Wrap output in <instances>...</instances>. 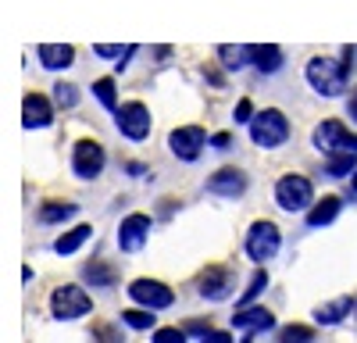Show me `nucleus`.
Listing matches in <instances>:
<instances>
[{"label":"nucleus","mask_w":357,"mask_h":343,"mask_svg":"<svg viewBox=\"0 0 357 343\" xmlns=\"http://www.w3.org/2000/svg\"><path fill=\"white\" fill-rule=\"evenodd\" d=\"M218 61L225 72H243L250 65V47H240V43H222L218 47Z\"/></svg>","instance_id":"obj_21"},{"label":"nucleus","mask_w":357,"mask_h":343,"mask_svg":"<svg viewBox=\"0 0 357 343\" xmlns=\"http://www.w3.org/2000/svg\"><path fill=\"white\" fill-rule=\"evenodd\" d=\"M354 168H357V151H340V154H329V161H325V172L333 179L354 176Z\"/></svg>","instance_id":"obj_25"},{"label":"nucleus","mask_w":357,"mask_h":343,"mask_svg":"<svg viewBox=\"0 0 357 343\" xmlns=\"http://www.w3.org/2000/svg\"><path fill=\"white\" fill-rule=\"evenodd\" d=\"M93 97H97V104H100V107L118 111V86H114V79H111V75L93 82Z\"/></svg>","instance_id":"obj_26"},{"label":"nucleus","mask_w":357,"mask_h":343,"mask_svg":"<svg viewBox=\"0 0 357 343\" xmlns=\"http://www.w3.org/2000/svg\"><path fill=\"white\" fill-rule=\"evenodd\" d=\"M89 236H93V225H75V229H68L65 236L54 240V250H57V254H75Z\"/></svg>","instance_id":"obj_23"},{"label":"nucleus","mask_w":357,"mask_h":343,"mask_svg":"<svg viewBox=\"0 0 357 343\" xmlns=\"http://www.w3.org/2000/svg\"><path fill=\"white\" fill-rule=\"evenodd\" d=\"M186 333H197V336H207V333H211V322H204V319H193V322H186Z\"/></svg>","instance_id":"obj_35"},{"label":"nucleus","mask_w":357,"mask_h":343,"mask_svg":"<svg viewBox=\"0 0 357 343\" xmlns=\"http://www.w3.org/2000/svg\"><path fill=\"white\" fill-rule=\"evenodd\" d=\"M93 336H97L100 343H126V336H122V329H118V326H97Z\"/></svg>","instance_id":"obj_33"},{"label":"nucleus","mask_w":357,"mask_h":343,"mask_svg":"<svg viewBox=\"0 0 357 343\" xmlns=\"http://www.w3.org/2000/svg\"><path fill=\"white\" fill-rule=\"evenodd\" d=\"M200 297L204 300H229L232 297V286H236V272L225 265H207L200 275Z\"/></svg>","instance_id":"obj_11"},{"label":"nucleus","mask_w":357,"mask_h":343,"mask_svg":"<svg viewBox=\"0 0 357 343\" xmlns=\"http://www.w3.org/2000/svg\"><path fill=\"white\" fill-rule=\"evenodd\" d=\"M211 147H218V151L232 147V136H229V132H218V136H211Z\"/></svg>","instance_id":"obj_36"},{"label":"nucleus","mask_w":357,"mask_h":343,"mask_svg":"<svg viewBox=\"0 0 357 343\" xmlns=\"http://www.w3.org/2000/svg\"><path fill=\"white\" fill-rule=\"evenodd\" d=\"M114 125H118V132H122L126 139L143 143L146 136H151V129H154L151 107L139 104V100H129V104H122V107L114 111Z\"/></svg>","instance_id":"obj_6"},{"label":"nucleus","mask_w":357,"mask_h":343,"mask_svg":"<svg viewBox=\"0 0 357 343\" xmlns=\"http://www.w3.org/2000/svg\"><path fill=\"white\" fill-rule=\"evenodd\" d=\"M82 279L89 286H97V290H111V286H118V268L107 261H89L82 265Z\"/></svg>","instance_id":"obj_20"},{"label":"nucleus","mask_w":357,"mask_h":343,"mask_svg":"<svg viewBox=\"0 0 357 343\" xmlns=\"http://www.w3.org/2000/svg\"><path fill=\"white\" fill-rule=\"evenodd\" d=\"M275 204L289 215H307L311 204H314V186L307 176H301V172H286V176L275 183Z\"/></svg>","instance_id":"obj_2"},{"label":"nucleus","mask_w":357,"mask_h":343,"mask_svg":"<svg viewBox=\"0 0 357 343\" xmlns=\"http://www.w3.org/2000/svg\"><path fill=\"white\" fill-rule=\"evenodd\" d=\"M146 236H151V218L139 215V211H136V215H126L122 225H118V247H122L126 254L143 250Z\"/></svg>","instance_id":"obj_12"},{"label":"nucleus","mask_w":357,"mask_h":343,"mask_svg":"<svg viewBox=\"0 0 357 343\" xmlns=\"http://www.w3.org/2000/svg\"><path fill=\"white\" fill-rule=\"evenodd\" d=\"M54 122V104L43 93H29L22 100V125L25 129H47Z\"/></svg>","instance_id":"obj_14"},{"label":"nucleus","mask_w":357,"mask_h":343,"mask_svg":"<svg viewBox=\"0 0 357 343\" xmlns=\"http://www.w3.org/2000/svg\"><path fill=\"white\" fill-rule=\"evenodd\" d=\"M304 75H307L311 90L318 97H340V93H347L350 65H347V57H343V61H340V57H311Z\"/></svg>","instance_id":"obj_1"},{"label":"nucleus","mask_w":357,"mask_h":343,"mask_svg":"<svg viewBox=\"0 0 357 343\" xmlns=\"http://www.w3.org/2000/svg\"><path fill=\"white\" fill-rule=\"evenodd\" d=\"M200 343H232V333L211 329V333H207V336H200Z\"/></svg>","instance_id":"obj_34"},{"label":"nucleus","mask_w":357,"mask_h":343,"mask_svg":"<svg viewBox=\"0 0 357 343\" xmlns=\"http://www.w3.org/2000/svg\"><path fill=\"white\" fill-rule=\"evenodd\" d=\"M75 211H79V208L72 204V200H47L36 218H40L43 225H61V222H68Z\"/></svg>","instance_id":"obj_22"},{"label":"nucleus","mask_w":357,"mask_h":343,"mask_svg":"<svg viewBox=\"0 0 357 343\" xmlns=\"http://www.w3.org/2000/svg\"><path fill=\"white\" fill-rule=\"evenodd\" d=\"M340 211H343V197L329 193V197H321V200H314V204H311V211H307V225H311V229L333 225Z\"/></svg>","instance_id":"obj_19"},{"label":"nucleus","mask_w":357,"mask_h":343,"mask_svg":"<svg viewBox=\"0 0 357 343\" xmlns=\"http://www.w3.org/2000/svg\"><path fill=\"white\" fill-rule=\"evenodd\" d=\"M207 193L215 197H225V200H236L247 193V172L243 168H218L211 179H207Z\"/></svg>","instance_id":"obj_13"},{"label":"nucleus","mask_w":357,"mask_h":343,"mask_svg":"<svg viewBox=\"0 0 357 343\" xmlns=\"http://www.w3.org/2000/svg\"><path fill=\"white\" fill-rule=\"evenodd\" d=\"M54 100H57V107L72 111V107L79 104V86H72V82H57V86H54Z\"/></svg>","instance_id":"obj_30"},{"label":"nucleus","mask_w":357,"mask_h":343,"mask_svg":"<svg viewBox=\"0 0 357 343\" xmlns=\"http://www.w3.org/2000/svg\"><path fill=\"white\" fill-rule=\"evenodd\" d=\"M311 143H314V151H321L325 158L340 154V151H350V129L343 122H336V119H325L311 132Z\"/></svg>","instance_id":"obj_10"},{"label":"nucleus","mask_w":357,"mask_h":343,"mask_svg":"<svg viewBox=\"0 0 357 343\" xmlns=\"http://www.w3.org/2000/svg\"><path fill=\"white\" fill-rule=\"evenodd\" d=\"M93 311V297H89L82 286L68 282V286H57V290L50 294V314L57 322H75L82 319V314Z\"/></svg>","instance_id":"obj_5"},{"label":"nucleus","mask_w":357,"mask_h":343,"mask_svg":"<svg viewBox=\"0 0 357 343\" xmlns=\"http://www.w3.org/2000/svg\"><path fill=\"white\" fill-rule=\"evenodd\" d=\"M354 311H357V300L354 297H336L329 304H318L314 307V322L318 326H340L347 314H354Z\"/></svg>","instance_id":"obj_18"},{"label":"nucleus","mask_w":357,"mask_h":343,"mask_svg":"<svg viewBox=\"0 0 357 343\" xmlns=\"http://www.w3.org/2000/svg\"><path fill=\"white\" fill-rule=\"evenodd\" d=\"M350 190L357 193V168H354V176H350Z\"/></svg>","instance_id":"obj_38"},{"label":"nucleus","mask_w":357,"mask_h":343,"mask_svg":"<svg viewBox=\"0 0 357 343\" xmlns=\"http://www.w3.org/2000/svg\"><path fill=\"white\" fill-rule=\"evenodd\" d=\"M264 286H268V272H264V268H257V272H254V279H250V286L240 294V300H236V307H250V304L264 294Z\"/></svg>","instance_id":"obj_28"},{"label":"nucleus","mask_w":357,"mask_h":343,"mask_svg":"<svg viewBox=\"0 0 357 343\" xmlns=\"http://www.w3.org/2000/svg\"><path fill=\"white\" fill-rule=\"evenodd\" d=\"M254 114H257V111H254V104H250V100L243 97L240 104H236V111H232V119H236V125H250V122H254Z\"/></svg>","instance_id":"obj_32"},{"label":"nucleus","mask_w":357,"mask_h":343,"mask_svg":"<svg viewBox=\"0 0 357 343\" xmlns=\"http://www.w3.org/2000/svg\"><path fill=\"white\" fill-rule=\"evenodd\" d=\"M129 297H132L139 307H151V311H165V307L175 304L172 286H165L161 279H132V282H129Z\"/></svg>","instance_id":"obj_9"},{"label":"nucleus","mask_w":357,"mask_h":343,"mask_svg":"<svg viewBox=\"0 0 357 343\" xmlns=\"http://www.w3.org/2000/svg\"><path fill=\"white\" fill-rule=\"evenodd\" d=\"M250 139H254V147H264V151L282 147V143L289 139V122H286V114H282L279 107L257 111L254 122H250Z\"/></svg>","instance_id":"obj_4"},{"label":"nucleus","mask_w":357,"mask_h":343,"mask_svg":"<svg viewBox=\"0 0 357 343\" xmlns=\"http://www.w3.org/2000/svg\"><path fill=\"white\" fill-rule=\"evenodd\" d=\"M279 343H314V329L311 326H286L275 336Z\"/></svg>","instance_id":"obj_29"},{"label":"nucleus","mask_w":357,"mask_h":343,"mask_svg":"<svg viewBox=\"0 0 357 343\" xmlns=\"http://www.w3.org/2000/svg\"><path fill=\"white\" fill-rule=\"evenodd\" d=\"M347 111H350V119L357 122V90H350V100H347Z\"/></svg>","instance_id":"obj_37"},{"label":"nucleus","mask_w":357,"mask_h":343,"mask_svg":"<svg viewBox=\"0 0 357 343\" xmlns=\"http://www.w3.org/2000/svg\"><path fill=\"white\" fill-rule=\"evenodd\" d=\"M93 54L97 57H114V72H126V65L132 61V54H136V43H129V47H118V43H93Z\"/></svg>","instance_id":"obj_24"},{"label":"nucleus","mask_w":357,"mask_h":343,"mask_svg":"<svg viewBox=\"0 0 357 343\" xmlns=\"http://www.w3.org/2000/svg\"><path fill=\"white\" fill-rule=\"evenodd\" d=\"M122 326H129V329H139V333H143V329H151V326H154V311L136 304V307L122 311Z\"/></svg>","instance_id":"obj_27"},{"label":"nucleus","mask_w":357,"mask_h":343,"mask_svg":"<svg viewBox=\"0 0 357 343\" xmlns=\"http://www.w3.org/2000/svg\"><path fill=\"white\" fill-rule=\"evenodd\" d=\"M207 143H211V139H207L204 125H178V129L168 132V151H172L178 161H197V158L204 154Z\"/></svg>","instance_id":"obj_8"},{"label":"nucleus","mask_w":357,"mask_h":343,"mask_svg":"<svg viewBox=\"0 0 357 343\" xmlns=\"http://www.w3.org/2000/svg\"><path fill=\"white\" fill-rule=\"evenodd\" d=\"M282 247V233H279V225L275 222H268V218H257L250 229H247V240H243V250L254 265H264V261H272V257L279 254Z\"/></svg>","instance_id":"obj_3"},{"label":"nucleus","mask_w":357,"mask_h":343,"mask_svg":"<svg viewBox=\"0 0 357 343\" xmlns=\"http://www.w3.org/2000/svg\"><path fill=\"white\" fill-rule=\"evenodd\" d=\"M232 326L236 329H243V333H268L275 326V314L268 311V307H236V314H232Z\"/></svg>","instance_id":"obj_15"},{"label":"nucleus","mask_w":357,"mask_h":343,"mask_svg":"<svg viewBox=\"0 0 357 343\" xmlns=\"http://www.w3.org/2000/svg\"><path fill=\"white\" fill-rule=\"evenodd\" d=\"M104 165H107V151L100 147L97 139H79L75 147H72V172H75L82 183L100 179Z\"/></svg>","instance_id":"obj_7"},{"label":"nucleus","mask_w":357,"mask_h":343,"mask_svg":"<svg viewBox=\"0 0 357 343\" xmlns=\"http://www.w3.org/2000/svg\"><path fill=\"white\" fill-rule=\"evenodd\" d=\"M243 343H254V333H250V336H247V340H243Z\"/></svg>","instance_id":"obj_40"},{"label":"nucleus","mask_w":357,"mask_h":343,"mask_svg":"<svg viewBox=\"0 0 357 343\" xmlns=\"http://www.w3.org/2000/svg\"><path fill=\"white\" fill-rule=\"evenodd\" d=\"M282 47H275V43H254L250 47V65L261 72V75H275L279 68H282Z\"/></svg>","instance_id":"obj_17"},{"label":"nucleus","mask_w":357,"mask_h":343,"mask_svg":"<svg viewBox=\"0 0 357 343\" xmlns=\"http://www.w3.org/2000/svg\"><path fill=\"white\" fill-rule=\"evenodd\" d=\"M350 151H357V136H350Z\"/></svg>","instance_id":"obj_39"},{"label":"nucleus","mask_w":357,"mask_h":343,"mask_svg":"<svg viewBox=\"0 0 357 343\" xmlns=\"http://www.w3.org/2000/svg\"><path fill=\"white\" fill-rule=\"evenodd\" d=\"M36 57H40V65L47 72H65L75 61V47L72 43H40L36 47Z\"/></svg>","instance_id":"obj_16"},{"label":"nucleus","mask_w":357,"mask_h":343,"mask_svg":"<svg viewBox=\"0 0 357 343\" xmlns=\"http://www.w3.org/2000/svg\"><path fill=\"white\" fill-rule=\"evenodd\" d=\"M151 343H186V329H178V326H165L154 333Z\"/></svg>","instance_id":"obj_31"}]
</instances>
